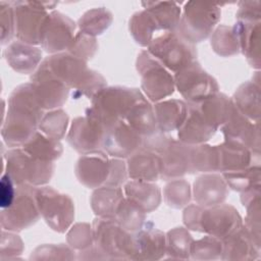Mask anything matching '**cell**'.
I'll return each instance as SVG.
<instances>
[{
  "label": "cell",
  "mask_w": 261,
  "mask_h": 261,
  "mask_svg": "<svg viewBox=\"0 0 261 261\" xmlns=\"http://www.w3.org/2000/svg\"><path fill=\"white\" fill-rule=\"evenodd\" d=\"M31 83L17 86L8 98L7 113L1 126L3 142L12 148L21 147L37 132L43 115Z\"/></svg>",
  "instance_id": "cell-1"
},
{
  "label": "cell",
  "mask_w": 261,
  "mask_h": 261,
  "mask_svg": "<svg viewBox=\"0 0 261 261\" xmlns=\"http://www.w3.org/2000/svg\"><path fill=\"white\" fill-rule=\"evenodd\" d=\"M49 69L69 89L73 97L92 98L106 86V81L97 71L89 69L85 60L70 53H57L43 60Z\"/></svg>",
  "instance_id": "cell-2"
},
{
  "label": "cell",
  "mask_w": 261,
  "mask_h": 261,
  "mask_svg": "<svg viewBox=\"0 0 261 261\" xmlns=\"http://www.w3.org/2000/svg\"><path fill=\"white\" fill-rule=\"evenodd\" d=\"M144 95L135 88L108 87L99 91L92 99V106L86 114L95 117L102 124L125 119L133 106Z\"/></svg>",
  "instance_id": "cell-3"
},
{
  "label": "cell",
  "mask_w": 261,
  "mask_h": 261,
  "mask_svg": "<svg viewBox=\"0 0 261 261\" xmlns=\"http://www.w3.org/2000/svg\"><path fill=\"white\" fill-rule=\"evenodd\" d=\"M92 230L95 247L107 259L135 260V232L124 229L113 219L102 217L93 221Z\"/></svg>",
  "instance_id": "cell-4"
},
{
  "label": "cell",
  "mask_w": 261,
  "mask_h": 261,
  "mask_svg": "<svg viewBox=\"0 0 261 261\" xmlns=\"http://www.w3.org/2000/svg\"><path fill=\"white\" fill-rule=\"evenodd\" d=\"M142 147L156 153L162 161L164 180L182 176L189 169V145L163 133L143 137Z\"/></svg>",
  "instance_id": "cell-5"
},
{
  "label": "cell",
  "mask_w": 261,
  "mask_h": 261,
  "mask_svg": "<svg viewBox=\"0 0 261 261\" xmlns=\"http://www.w3.org/2000/svg\"><path fill=\"white\" fill-rule=\"evenodd\" d=\"M220 14L218 5L189 1L185 4L176 33L184 40L195 45L209 37Z\"/></svg>",
  "instance_id": "cell-6"
},
{
  "label": "cell",
  "mask_w": 261,
  "mask_h": 261,
  "mask_svg": "<svg viewBox=\"0 0 261 261\" xmlns=\"http://www.w3.org/2000/svg\"><path fill=\"white\" fill-rule=\"evenodd\" d=\"M3 159L5 160V171L16 186L45 185L50 180L54 171L53 162L33 158L20 147L7 150Z\"/></svg>",
  "instance_id": "cell-7"
},
{
  "label": "cell",
  "mask_w": 261,
  "mask_h": 261,
  "mask_svg": "<svg viewBox=\"0 0 261 261\" xmlns=\"http://www.w3.org/2000/svg\"><path fill=\"white\" fill-rule=\"evenodd\" d=\"M148 52L165 68L174 72L195 61L197 56L195 45L184 40L176 31L165 32L153 39Z\"/></svg>",
  "instance_id": "cell-8"
},
{
  "label": "cell",
  "mask_w": 261,
  "mask_h": 261,
  "mask_svg": "<svg viewBox=\"0 0 261 261\" xmlns=\"http://www.w3.org/2000/svg\"><path fill=\"white\" fill-rule=\"evenodd\" d=\"M14 9L15 36L18 41L30 44H40L41 33L49 13L57 2L39 1H10Z\"/></svg>",
  "instance_id": "cell-9"
},
{
  "label": "cell",
  "mask_w": 261,
  "mask_h": 261,
  "mask_svg": "<svg viewBox=\"0 0 261 261\" xmlns=\"http://www.w3.org/2000/svg\"><path fill=\"white\" fill-rule=\"evenodd\" d=\"M36 201L41 216L53 230H67L74 218V205L69 196L50 187L36 188Z\"/></svg>",
  "instance_id": "cell-10"
},
{
  "label": "cell",
  "mask_w": 261,
  "mask_h": 261,
  "mask_svg": "<svg viewBox=\"0 0 261 261\" xmlns=\"http://www.w3.org/2000/svg\"><path fill=\"white\" fill-rule=\"evenodd\" d=\"M40 215L36 201V188L30 185H18L13 203L8 208L1 209L0 222L3 229L15 232L33 225Z\"/></svg>",
  "instance_id": "cell-11"
},
{
  "label": "cell",
  "mask_w": 261,
  "mask_h": 261,
  "mask_svg": "<svg viewBox=\"0 0 261 261\" xmlns=\"http://www.w3.org/2000/svg\"><path fill=\"white\" fill-rule=\"evenodd\" d=\"M137 69L141 75L142 89L152 102H157L173 93L175 88L173 76L148 51H141L138 55Z\"/></svg>",
  "instance_id": "cell-12"
},
{
  "label": "cell",
  "mask_w": 261,
  "mask_h": 261,
  "mask_svg": "<svg viewBox=\"0 0 261 261\" xmlns=\"http://www.w3.org/2000/svg\"><path fill=\"white\" fill-rule=\"evenodd\" d=\"M173 79L177 91L188 103H200L218 93L216 80L196 60L176 71Z\"/></svg>",
  "instance_id": "cell-13"
},
{
  "label": "cell",
  "mask_w": 261,
  "mask_h": 261,
  "mask_svg": "<svg viewBox=\"0 0 261 261\" xmlns=\"http://www.w3.org/2000/svg\"><path fill=\"white\" fill-rule=\"evenodd\" d=\"M242 226L238 210L227 204L203 207L200 212L198 231L223 240Z\"/></svg>",
  "instance_id": "cell-14"
},
{
  "label": "cell",
  "mask_w": 261,
  "mask_h": 261,
  "mask_svg": "<svg viewBox=\"0 0 261 261\" xmlns=\"http://www.w3.org/2000/svg\"><path fill=\"white\" fill-rule=\"evenodd\" d=\"M31 85L43 109L58 108L67 100L69 88L49 69L44 61L31 76Z\"/></svg>",
  "instance_id": "cell-15"
},
{
  "label": "cell",
  "mask_w": 261,
  "mask_h": 261,
  "mask_svg": "<svg viewBox=\"0 0 261 261\" xmlns=\"http://www.w3.org/2000/svg\"><path fill=\"white\" fill-rule=\"evenodd\" d=\"M102 149L116 158L129 157L142 147L143 137L121 119L103 124Z\"/></svg>",
  "instance_id": "cell-16"
},
{
  "label": "cell",
  "mask_w": 261,
  "mask_h": 261,
  "mask_svg": "<svg viewBox=\"0 0 261 261\" xmlns=\"http://www.w3.org/2000/svg\"><path fill=\"white\" fill-rule=\"evenodd\" d=\"M75 23L59 11L49 13L43 27L40 45L49 53H58L68 49L74 39Z\"/></svg>",
  "instance_id": "cell-17"
},
{
  "label": "cell",
  "mask_w": 261,
  "mask_h": 261,
  "mask_svg": "<svg viewBox=\"0 0 261 261\" xmlns=\"http://www.w3.org/2000/svg\"><path fill=\"white\" fill-rule=\"evenodd\" d=\"M104 126L93 116L87 115L73 119L67 141L77 152L84 154L101 151Z\"/></svg>",
  "instance_id": "cell-18"
},
{
  "label": "cell",
  "mask_w": 261,
  "mask_h": 261,
  "mask_svg": "<svg viewBox=\"0 0 261 261\" xmlns=\"http://www.w3.org/2000/svg\"><path fill=\"white\" fill-rule=\"evenodd\" d=\"M110 171V159L106 153L98 151L84 154L80 157L75 165V175L77 179L88 188L97 189L104 186Z\"/></svg>",
  "instance_id": "cell-19"
},
{
  "label": "cell",
  "mask_w": 261,
  "mask_h": 261,
  "mask_svg": "<svg viewBox=\"0 0 261 261\" xmlns=\"http://www.w3.org/2000/svg\"><path fill=\"white\" fill-rule=\"evenodd\" d=\"M187 117L177 129L178 141L187 145L204 144L215 135L217 128L206 119L197 103H187Z\"/></svg>",
  "instance_id": "cell-20"
},
{
  "label": "cell",
  "mask_w": 261,
  "mask_h": 261,
  "mask_svg": "<svg viewBox=\"0 0 261 261\" xmlns=\"http://www.w3.org/2000/svg\"><path fill=\"white\" fill-rule=\"evenodd\" d=\"M127 174L132 179L155 181L161 177L162 161L151 150L141 147L127 157Z\"/></svg>",
  "instance_id": "cell-21"
},
{
  "label": "cell",
  "mask_w": 261,
  "mask_h": 261,
  "mask_svg": "<svg viewBox=\"0 0 261 261\" xmlns=\"http://www.w3.org/2000/svg\"><path fill=\"white\" fill-rule=\"evenodd\" d=\"M135 260H157L166 253V236L152 223H145L135 232Z\"/></svg>",
  "instance_id": "cell-22"
},
{
  "label": "cell",
  "mask_w": 261,
  "mask_h": 261,
  "mask_svg": "<svg viewBox=\"0 0 261 261\" xmlns=\"http://www.w3.org/2000/svg\"><path fill=\"white\" fill-rule=\"evenodd\" d=\"M221 130L225 140L239 142L252 151H254L253 149L255 147V142L259 144L258 127L255 129L254 124L251 123L247 117L238 110L233 103L231 105L228 118L221 125Z\"/></svg>",
  "instance_id": "cell-23"
},
{
  "label": "cell",
  "mask_w": 261,
  "mask_h": 261,
  "mask_svg": "<svg viewBox=\"0 0 261 261\" xmlns=\"http://www.w3.org/2000/svg\"><path fill=\"white\" fill-rule=\"evenodd\" d=\"M227 187L226 181L219 174H203L194 182V199L203 207L221 204L228 194Z\"/></svg>",
  "instance_id": "cell-24"
},
{
  "label": "cell",
  "mask_w": 261,
  "mask_h": 261,
  "mask_svg": "<svg viewBox=\"0 0 261 261\" xmlns=\"http://www.w3.org/2000/svg\"><path fill=\"white\" fill-rule=\"evenodd\" d=\"M4 57L13 70L28 74L34 73L42 59V51L34 45L14 41L4 50Z\"/></svg>",
  "instance_id": "cell-25"
},
{
  "label": "cell",
  "mask_w": 261,
  "mask_h": 261,
  "mask_svg": "<svg viewBox=\"0 0 261 261\" xmlns=\"http://www.w3.org/2000/svg\"><path fill=\"white\" fill-rule=\"evenodd\" d=\"M216 150L218 171H236L251 166L254 151L239 142L224 140L223 143L216 146Z\"/></svg>",
  "instance_id": "cell-26"
},
{
  "label": "cell",
  "mask_w": 261,
  "mask_h": 261,
  "mask_svg": "<svg viewBox=\"0 0 261 261\" xmlns=\"http://www.w3.org/2000/svg\"><path fill=\"white\" fill-rule=\"evenodd\" d=\"M155 117L158 130L160 133H169L178 129L187 117V103L171 99L157 103L154 106Z\"/></svg>",
  "instance_id": "cell-27"
},
{
  "label": "cell",
  "mask_w": 261,
  "mask_h": 261,
  "mask_svg": "<svg viewBox=\"0 0 261 261\" xmlns=\"http://www.w3.org/2000/svg\"><path fill=\"white\" fill-rule=\"evenodd\" d=\"M222 255L221 258L225 260H247L253 259L254 237L245 226H241L234 232L221 240Z\"/></svg>",
  "instance_id": "cell-28"
},
{
  "label": "cell",
  "mask_w": 261,
  "mask_h": 261,
  "mask_svg": "<svg viewBox=\"0 0 261 261\" xmlns=\"http://www.w3.org/2000/svg\"><path fill=\"white\" fill-rule=\"evenodd\" d=\"M126 198L136 203L146 213L155 210L161 202V191L152 181L132 179L124 186Z\"/></svg>",
  "instance_id": "cell-29"
},
{
  "label": "cell",
  "mask_w": 261,
  "mask_h": 261,
  "mask_svg": "<svg viewBox=\"0 0 261 261\" xmlns=\"http://www.w3.org/2000/svg\"><path fill=\"white\" fill-rule=\"evenodd\" d=\"M124 120L142 137L151 136L159 132L154 107L148 102L145 96L133 106Z\"/></svg>",
  "instance_id": "cell-30"
},
{
  "label": "cell",
  "mask_w": 261,
  "mask_h": 261,
  "mask_svg": "<svg viewBox=\"0 0 261 261\" xmlns=\"http://www.w3.org/2000/svg\"><path fill=\"white\" fill-rule=\"evenodd\" d=\"M155 20L158 30L165 32L176 31L180 19V8L176 2L172 1H147L142 2Z\"/></svg>",
  "instance_id": "cell-31"
},
{
  "label": "cell",
  "mask_w": 261,
  "mask_h": 261,
  "mask_svg": "<svg viewBox=\"0 0 261 261\" xmlns=\"http://www.w3.org/2000/svg\"><path fill=\"white\" fill-rule=\"evenodd\" d=\"M20 148L33 158L46 162H53L58 159L63 151L59 140L50 138L38 130Z\"/></svg>",
  "instance_id": "cell-32"
},
{
  "label": "cell",
  "mask_w": 261,
  "mask_h": 261,
  "mask_svg": "<svg viewBox=\"0 0 261 261\" xmlns=\"http://www.w3.org/2000/svg\"><path fill=\"white\" fill-rule=\"evenodd\" d=\"M123 198L119 187L101 186L92 194L91 207L98 217L113 219L116 209Z\"/></svg>",
  "instance_id": "cell-33"
},
{
  "label": "cell",
  "mask_w": 261,
  "mask_h": 261,
  "mask_svg": "<svg viewBox=\"0 0 261 261\" xmlns=\"http://www.w3.org/2000/svg\"><path fill=\"white\" fill-rule=\"evenodd\" d=\"M218 171L216 146L207 144L189 145V173Z\"/></svg>",
  "instance_id": "cell-34"
},
{
  "label": "cell",
  "mask_w": 261,
  "mask_h": 261,
  "mask_svg": "<svg viewBox=\"0 0 261 261\" xmlns=\"http://www.w3.org/2000/svg\"><path fill=\"white\" fill-rule=\"evenodd\" d=\"M206 119L216 128L221 126L230 113L232 101L224 94H215L197 103Z\"/></svg>",
  "instance_id": "cell-35"
},
{
  "label": "cell",
  "mask_w": 261,
  "mask_h": 261,
  "mask_svg": "<svg viewBox=\"0 0 261 261\" xmlns=\"http://www.w3.org/2000/svg\"><path fill=\"white\" fill-rule=\"evenodd\" d=\"M113 220L124 229L136 232L146 223V212L136 203L124 197L116 209Z\"/></svg>",
  "instance_id": "cell-36"
},
{
  "label": "cell",
  "mask_w": 261,
  "mask_h": 261,
  "mask_svg": "<svg viewBox=\"0 0 261 261\" xmlns=\"http://www.w3.org/2000/svg\"><path fill=\"white\" fill-rule=\"evenodd\" d=\"M238 110L246 117L258 119L259 112V87L249 82L243 84L236 92L233 100H231Z\"/></svg>",
  "instance_id": "cell-37"
},
{
  "label": "cell",
  "mask_w": 261,
  "mask_h": 261,
  "mask_svg": "<svg viewBox=\"0 0 261 261\" xmlns=\"http://www.w3.org/2000/svg\"><path fill=\"white\" fill-rule=\"evenodd\" d=\"M129 32L135 41L143 47L149 46L153 40V34L158 30V27L147 10L136 12L128 22Z\"/></svg>",
  "instance_id": "cell-38"
},
{
  "label": "cell",
  "mask_w": 261,
  "mask_h": 261,
  "mask_svg": "<svg viewBox=\"0 0 261 261\" xmlns=\"http://www.w3.org/2000/svg\"><path fill=\"white\" fill-rule=\"evenodd\" d=\"M112 14L104 7L88 10L79 19V28L81 32L92 37L101 35L112 22Z\"/></svg>",
  "instance_id": "cell-39"
},
{
  "label": "cell",
  "mask_w": 261,
  "mask_h": 261,
  "mask_svg": "<svg viewBox=\"0 0 261 261\" xmlns=\"http://www.w3.org/2000/svg\"><path fill=\"white\" fill-rule=\"evenodd\" d=\"M193 238L185 227H175L166 234V253L175 259H188L190 257Z\"/></svg>",
  "instance_id": "cell-40"
},
{
  "label": "cell",
  "mask_w": 261,
  "mask_h": 261,
  "mask_svg": "<svg viewBox=\"0 0 261 261\" xmlns=\"http://www.w3.org/2000/svg\"><path fill=\"white\" fill-rule=\"evenodd\" d=\"M211 47L220 56H230L239 52L240 45L233 28L219 25L211 35Z\"/></svg>",
  "instance_id": "cell-41"
},
{
  "label": "cell",
  "mask_w": 261,
  "mask_h": 261,
  "mask_svg": "<svg viewBox=\"0 0 261 261\" xmlns=\"http://www.w3.org/2000/svg\"><path fill=\"white\" fill-rule=\"evenodd\" d=\"M222 173L223 178L229 188L239 192H245L251 187L259 184L260 167L259 165L249 166L245 169Z\"/></svg>",
  "instance_id": "cell-42"
},
{
  "label": "cell",
  "mask_w": 261,
  "mask_h": 261,
  "mask_svg": "<svg viewBox=\"0 0 261 261\" xmlns=\"http://www.w3.org/2000/svg\"><path fill=\"white\" fill-rule=\"evenodd\" d=\"M67 124L68 116L66 112L61 109H56L43 115L39 124V129L50 138L60 140L65 135Z\"/></svg>",
  "instance_id": "cell-43"
},
{
  "label": "cell",
  "mask_w": 261,
  "mask_h": 261,
  "mask_svg": "<svg viewBox=\"0 0 261 261\" xmlns=\"http://www.w3.org/2000/svg\"><path fill=\"white\" fill-rule=\"evenodd\" d=\"M190 255L196 260H213L221 258L222 242L209 234L198 241H193Z\"/></svg>",
  "instance_id": "cell-44"
},
{
  "label": "cell",
  "mask_w": 261,
  "mask_h": 261,
  "mask_svg": "<svg viewBox=\"0 0 261 261\" xmlns=\"http://www.w3.org/2000/svg\"><path fill=\"white\" fill-rule=\"evenodd\" d=\"M164 200L172 208H181L191 200L190 184L185 179L170 181L164 189Z\"/></svg>",
  "instance_id": "cell-45"
},
{
  "label": "cell",
  "mask_w": 261,
  "mask_h": 261,
  "mask_svg": "<svg viewBox=\"0 0 261 261\" xmlns=\"http://www.w3.org/2000/svg\"><path fill=\"white\" fill-rule=\"evenodd\" d=\"M98 48L96 39L83 32H79L68 48V53L85 61L92 58Z\"/></svg>",
  "instance_id": "cell-46"
},
{
  "label": "cell",
  "mask_w": 261,
  "mask_h": 261,
  "mask_svg": "<svg viewBox=\"0 0 261 261\" xmlns=\"http://www.w3.org/2000/svg\"><path fill=\"white\" fill-rule=\"evenodd\" d=\"M67 242L69 246L76 250H86L94 245L92 226L88 223L74 224L67 233Z\"/></svg>",
  "instance_id": "cell-47"
},
{
  "label": "cell",
  "mask_w": 261,
  "mask_h": 261,
  "mask_svg": "<svg viewBox=\"0 0 261 261\" xmlns=\"http://www.w3.org/2000/svg\"><path fill=\"white\" fill-rule=\"evenodd\" d=\"M0 25H1V45L8 44L15 35L14 9L10 1L0 2Z\"/></svg>",
  "instance_id": "cell-48"
},
{
  "label": "cell",
  "mask_w": 261,
  "mask_h": 261,
  "mask_svg": "<svg viewBox=\"0 0 261 261\" xmlns=\"http://www.w3.org/2000/svg\"><path fill=\"white\" fill-rule=\"evenodd\" d=\"M23 251V243L21 239L14 233V231H9L2 229L1 232V251L0 258L10 259L15 255L21 254Z\"/></svg>",
  "instance_id": "cell-49"
},
{
  "label": "cell",
  "mask_w": 261,
  "mask_h": 261,
  "mask_svg": "<svg viewBox=\"0 0 261 261\" xmlns=\"http://www.w3.org/2000/svg\"><path fill=\"white\" fill-rule=\"evenodd\" d=\"M127 177V167L121 158L110 159V171L104 186L120 187Z\"/></svg>",
  "instance_id": "cell-50"
},
{
  "label": "cell",
  "mask_w": 261,
  "mask_h": 261,
  "mask_svg": "<svg viewBox=\"0 0 261 261\" xmlns=\"http://www.w3.org/2000/svg\"><path fill=\"white\" fill-rule=\"evenodd\" d=\"M16 195V185L8 173H3L0 181V207L8 208L14 201Z\"/></svg>",
  "instance_id": "cell-51"
}]
</instances>
